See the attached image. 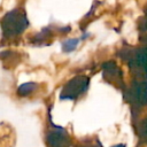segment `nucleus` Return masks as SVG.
Segmentation results:
<instances>
[{
  "label": "nucleus",
  "instance_id": "obj_1",
  "mask_svg": "<svg viewBox=\"0 0 147 147\" xmlns=\"http://www.w3.org/2000/svg\"><path fill=\"white\" fill-rule=\"evenodd\" d=\"M28 26V15L23 8H14L6 13L0 20V28L3 39H13L21 36Z\"/></svg>",
  "mask_w": 147,
  "mask_h": 147
},
{
  "label": "nucleus",
  "instance_id": "obj_2",
  "mask_svg": "<svg viewBox=\"0 0 147 147\" xmlns=\"http://www.w3.org/2000/svg\"><path fill=\"white\" fill-rule=\"evenodd\" d=\"M124 92L126 100L134 108L147 105V75L136 74L134 80Z\"/></svg>",
  "mask_w": 147,
  "mask_h": 147
},
{
  "label": "nucleus",
  "instance_id": "obj_3",
  "mask_svg": "<svg viewBox=\"0 0 147 147\" xmlns=\"http://www.w3.org/2000/svg\"><path fill=\"white\" fill-rule=\"evenodd\" d=\"M90 85V78L85 75H77L68 80L60 92L61 100H77L87 90Z\"/></svg>",
  "mask_w": 147,
  "mask_h": 147
},
{
  "label": "nucleus",
  "instance_id": "obj_4",
  "mask_svg": "<svg viewBox=\"0 0 147 147\" xmlns=\"http://www.w3.org/2000/svg\"><path fill=\"white\" fill-rule=\"evenodd\" d=\"M121 56L133 69L134 74L147 75V39L145 40L144 46L133 49H125Z\"/></svg>",
  "mask_w": 147,
  "mask_h": 147
},
{
  "label": "nucleus",
  "instance_id": "obj_5",
  "mask_svg": "<svg viewBox=\"0 0 147 147\" xmlns=\"http://www.w3.org/2000/svg\"><path fill=\"white\" fill-rule=\"evenodd\" d=\"M45 141L48 147H71V138L68 131L59 125H55L52 122L49 116V126L46 130Z\"/></svg>",
  "mask_w": 147,
  "mask_h": 147
},
{
  "label": "nucleus",
  "instance_id": "obj_6",
  "mask_svg": "<svg viewBox=\"0 0 147 147\" xmlns=\"http://www.w3.org/2000/svg\"><path fill=\"white\" fill-rule=\"evenodd\" d=\"M102 76L103 79L109 84L115 85L116 87H123V74L118 65L114 62H107L102 65Z\"/></svg>",
  "mask_w": 147,
  "mask_h": 147
},
{
  "label": "nucleus",
  "instance_id": "obj_7",
  "mask_svg": "<svg viewBox=\"0 0 147 147\" xmlns=\"http://www.w3.org/2000/svg\"><path fill=\"white\" fill-rule=\"evenodd\" d=\"M53 38V30L51 26L44 28L38 34H36V37L32 39V44L33 45H49V39Z\"/></svg>",
  "mask_w": 147,
  "mask_h": 147
},
{
  "label": "nucleus",
  "instance_id": "obj_8",
  "mask_svg": "<svg viewBox=\"0 0 147 147\" xmlns=\"http://www.w3.org/2000/svg\"><path fill=\"white\" fill-rule=\"evenodd\" d=\"M38 85L37 83L34 82H26V83H23L22 85L18 86L17 88V94L20 96H28L30 94H32L36 90H37Z\"/></svg>",
  "mask_w": 147,
  "mask_h": 147
},
{
  "label": "nucleus",
  "instance_id": "obj_9",
  "mask_svg": "<svg viewBox=\"0 0 147 147\" xmlns=\"http://www.w3.org/2000/svg\"><path fill=\"white\" fill-rule=\"evenodd\" d=\"M0 59L2 60L3 62V65L5 67H9V65H16V61L18 59V54L15 53V52H11V51H6V52H2L0 54Z\"/></svg>",
  "mask_w": 147,
  "mask_h": 147
},
{
  "label": "nucleus",
  "instance_id": "obj_10",
  "mask_svg": "<svg viewBox=\"0 0 147 147\" xmlns=\"http://www.w3.org/2000/svg\"><path fill=\"white\" fill-rule=\"evenodd\" d=\"M78 42H79V39L77 38H70V39H67L65 41L62 42V51L64 53H70L72 51H75L78 46Z\"/></svg>",
  "mask_w": 147,
  "mask_h": 147
},
{
  "label": "nucleus",
  "instance_id": "obj_11",
  "mask_svg": "<svg viewBox=\"0 0 147 147\" xmlns=\"http://www.w3.org/2000/svg\"><path fill=\"white\" fill-rule=\"evenodd\" d=\"M138 130H139V134H140L141 139H142L145 142H147V117L141 121V123H140Z\"/></svg>",
  "mask_w": 147,
  "mask_h": 147
},
{
  "label": "nucleus",
  "instance_id": "obj_12",
  "mask_svg": "<svg viewBox=\"0 0 147 147\" xmlns=\"http://www.w3.org/2000/svg\"><path fill=\"white\" fill-rule=\"evenodd\" d=\"M142 25H144V30L147 29V9L145 10V17H144V22H142Z\"/></svg>",
  "mask_w": 147,
  "mask_h": 147
},
{
  "label": "nucleus",
  "instance_id": "obj_13",
  "mask_svg": "<svg viewBox=\"0 0 147 147\" xmlns=\"http://www.w3.org/2000/svg\"><path fill=\"white\" fill-rule=\"evenodd\" d=\"M88 147H95V146H88ZM113 147H124L123 145H116V146H113Z\"/></svg>",
  "mask_w": 147,
  "mask_h": 147
}]
</instances>
